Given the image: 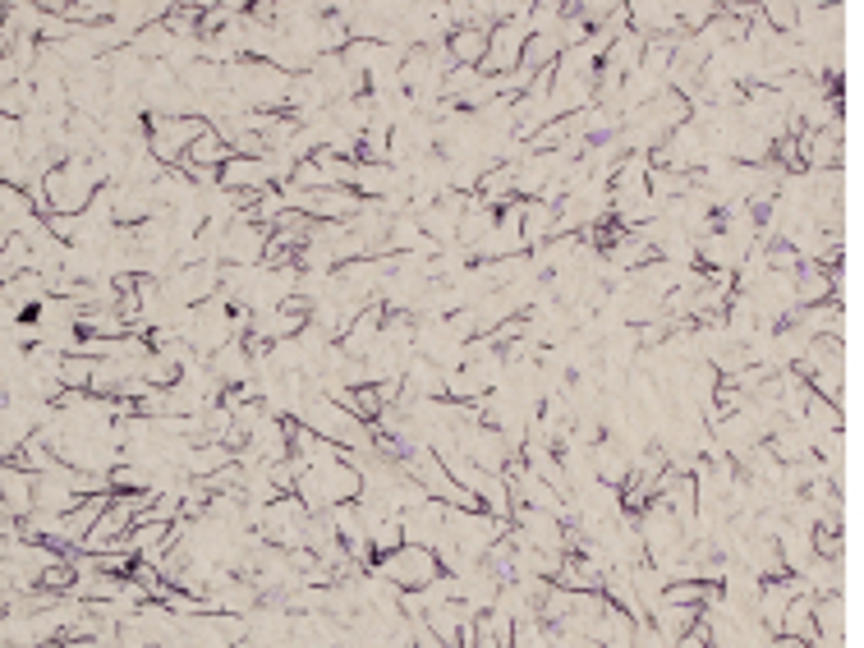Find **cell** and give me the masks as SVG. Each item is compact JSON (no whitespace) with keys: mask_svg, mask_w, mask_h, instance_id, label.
I'll use <instances>...</instances> for the list:
<instances>
[{"mask_svg":"<svg viewBox=\"0 0 864 648\" xmlns=\"http://www.w3.org/2000/svg\"><path fill=\"white\" fill-rule=\"evenodd\" d=\"M768 451L777 455L782 465H796L809 455V437H805V423H777V432L768 437Z\"/></svg>","mask_w":864,"mask_h":648,"instance_id":"17","label":"cell"},{"mask_svg":"<svg viewBox=\"0 0 864 648\" xmlns=\"http://www.w3.org/2000/svg\"><path fill=\"white\" fill-rule=\"evenodd\" d=\"M207 368L216 373V382H221L226 391H235V387H253V354H249V345H245V341H226L221 350H216V354L207 359Z\"/></svg>","mask_w":864,"mask_h":648,"instance_id":"6","label":"cell"},{"mask_svg":"<svg viewBox=\"0 0 864 648\" xmlns=\"http://www.w3.org/2000/svg\"><path fill=\"white\" fill-rule=\"evenodd\" d=\"M773 543H777V557H782V570L786 575H800L805 561H814V543H809L805 530H791V524H782V534Z\"/></svg>","mask_w":864,"mask_h":648,"instance_id":"14","label":"cell"},{"mask_svg":"<svg viewBox=\"0 0 864 648\" xmlns=\"http://www.w3.org/2000/svg\"><path fill=\"white\" fill-rule=\"evenodd\" d=\"M662 603H671V607H700V603H704V584H700V580L667 584V589H662Z\"/></svg>","mask_w":864,"mask_h":648,"instance_id":"21","label":"cell"},{"mask_svg":"<svg viewBox=\"0 0 864 648\" xmlns=\"http://www.w3.org/2000/svg\"><path fill=\"white\" fill-rule=\"evenodd\" d=\"M773 648H809V644H805V639H791V635H777Z\"/></svg>","mask_w":864,"mask_h":648,"instance_id":"25","label":"cell"},{"mask_svg":"<svg viewBox=\"0 0 864 648\" xmlns=\"http://www.w3.org/2000/svg\"><path fill=\"white\" fill-rule=\"evenodd\" d=\"M221 189H230V194H262V189H272L262 157H230L221 166Z\"/></svg>","mask_w":864,"mask_h":648,"instance_id":"9","label":"cell"},{"mask_svg":"<svg viewBox=\"0 0 864 648\" xmlns=\"http://www.w3.org/2000/svg\"><path fill=\"white\" fill-rule=\"evenodd\" d=\"M570 10H575V19H580L584 29L593 33V29H603V23L612 19L616 5H612V0H584V5H570Z\"/></svg>","mask_w":864,"mask_h":648,"instance_id":"23","label":"cell"},{"mask_svg":"<svg viewBox=\"0 0 864 648\" xmlns=\"http://www.w3.org/2000/svg\"><path fill=\"white\" fill-rule=\"evenodd\" d=\"M442 524H446V501L428 497L419 511L400 515V543L405 547H432V543H437V534H442Z\"/></svg>","mask_w":864,"mask_h":648,"instance_id":"5","label":"cell"},{"mask_svg":"<svg viewBox=\"0 0 864 648\" xmlns=\"http://www.w3.org/2000/svg\"><path fill=\"white\" fill-rule=\"evenodd\" d=\"M364 207V198L354 194V189H322V194H314L308 198V221H354V212Z\"/></svg>","mask_w":864,"mask_h":648,"instance_id":"8","label":"cell"},{"mask_svg":"<svg viewBox=\"0 0 864 648\" xmlns=\"http://www.w3.org/2000/svg\"><path fill=\"white\" fill-rule=\"evenodd\" d=\"M492 226H497V212H492V207H484L478 198H469V203H465V212H461V230H455V245L474 253V249H478V239H484Z\"/></svg>","mask_w":864,"mask_h":648,"instance_id":"13","label":"cell"},{"mask_svg":"<svg viewBox=\"0 0 864 648\" xmlns=\"http://www.w3.org/2000/svg\"><path fill=\"white\" fill-rule=\"evenodd\" d=\"M626 19H630V33H639L644 42L648 37H677L681 33L677 5H667V0H630Z\"/></svg>","mask_w":864,"mask_h":648,"instance_id":"4","label":"cell"},{"mask_svg":"<svg viewBox=\"0 0 864 648\" xmlns=\"http://www.w3.org/2000/svg\"><path fill=\"white\" fill-rule=\"evenodd\" d=\"M557 235V212H552L543 198L524 203V216H520V239H524V253H534L538 245Z\"/></svg>","mask_w":864,"mask_h":648,"instance_id":"11","label":"cell"},{"mask_svg":"<svg viewBox=\"0 0 864 648\" xmlns=\"http://www.w3.org/2000/svg\"><path fill=\"white\" fill-rule=\"evenodd\" d=\"M268 226L249 221V216H239V221L226 226V239H221V253H216V262L221 268H258L262 262V249H268Z\"/></svg>","mask_w":864,"mask_h":648,"instance_id":"2","label":"cell"},{"mask_svg":"<svg viewBox=\"0 0 864 648\" xmlns=\"http://www.w3.org/2000/svg\"><path fill=\"white\" fill-rule=\"evenodd\" d=\"M318 474V488H322V497H327V507H336V501H354L359 497V488H364V478H359V469L354 465H331V469H314Z\"/></svg>","mask_w":864,"mask_h":648,"instance_id":"12","label":"cell"},{"mask_svg":"<svg viewBox=\"0 0 864 648\" xmlns=\"http://www.w3.org/2000/svg\"><path fill=\"white\" fill-rule=\"evenodd\" d=\"M723 14V5H713V0H700V5H694V0H681L677 5V19H681V33H700V29H708V23Z\"/></svg>","mask_w":864,"mask_h":648,"instance_id":"19","label":"cell"},{"mask_svg":"<svg viewBox=\"0 0 864 648\" xmlns=\"http://www.w3.org/2000/svg\"><path fill=\"white\" fill-rule=\"evenodd\" d=\"M777 635L805 639V644H814V639H819V635H814V598H809V593H796V598H791V603H786Z\"/></svg>","mask_w":864,"mask_h":648,"instance_id":"15","label":"cell"},{"mask_svg":"<svg viewBox=\"0 0 864 648\" xmlns=\"http://www.w3.org/2000/svg\"><path fill=\"white\" fill-rule=\"evenodd\" d=\"M603 566H598L593 557H584V552H566L561 557V570H557V580L552 584H561V589H570V593H598L603 589Z\"/></svg>","mask_w":864,"mask_h":648,"instance_id":"7","label":"cell"},{"mask_svg":"<svg viewBox=\"0 0 864 648\" xmlns=\"http://www.w3.org/2000/svg\"><path fill=\"white\" fill-rule=\"evenodd\" d=\"M446 56H451L455 65L478 69V65H484V56H488V33H478V29H455V33L446 37Z\"/></svg>","mask_w":864,"mask_h":648,"instance_id":"16","label":"cell"},{"mask_svg":"<svg viewBox=\"0 0 864 648\" xmlns=\"http://www.w3.org/2000/svg\"><path fill=\"white\" fill-rule=\"evenodd\" d=\"M524 37H530L524 23H497V29L488 33V56H484V65H478V75L501 79V75H511V69H520Z\"/></svg>","mask_w":864,"mask_h":648,"instance_id":"3","label":"cell"},{"mask_svg":"<svg viewBox=\"0 0 864 648\" xmlns=\"http://www.w3.org/2000/svg\"><path fill=\"white\" fill-rule=\"evenodd\" d=\"M677 648H708V635H704V626H694L690 635H681V639H677Z\"/></svg>","mask_w":864,"mask_h":648,"instance_id":"24","label":"cell"},{"mask_svg":"<svg viewBox=\"0 0 864 648\" xmlns=\"http://www.w3.org/2000/svg\"><path fill=\"white\" fill-rule=\"evenodd\" d=\"M603 258L612 262V268H621V272H635V268H644V262H653V249H648L635 230H616L612 226V239L603 245Z\"/></svg>","mask_w":864,"mask_h":648,"instance_id":"10","label":"cell"},{"mask_svg":"<svg viewBox=\"0 0 864 648\" xmlns=\"http://www.w3.org/2000/svg\"><path fill=\"white\" fill-rule=\"evenodd\" d=\"M561 56V42L557 37H524V52H520V69H530V75H538V69H552Z\"/></svg>","mask_w":864,"mask_h":648,"instance_id":"18","label":"cell"},{"mask_svg":"<svg viewBox=\"0 0 864 648\" xmlns=\"http://www.w3.org/2000/svg\"><path fill=\"white\" fill-rule=\"evenodd\" d=\"M507 648H547V626L543 621H515Z\"/></svg>","mask_w":864,"mask_h":648,"instance_id":"22","label":"cell"},{"mask_svg":"<svg viewBox=\"0 0 864 648\" xmlns=\"http://www.w3.org/2000/svg\"><path fill=\"white\" fill-rule=\"evenodd\" d=\"M373 570H377L387 584H396L400 593L428 589V584L442 575L437 557H432V547H396V552H387V557H377Z\"/></svg>","mask_w":864,"mask_h":648,"instance_id":"1","label":"cell"},{"mask_svg":"<svg viewBox=\"0 0 864 648\" xmlns=\"http://www.w3.org/2000/svg\"><path fill=\"white\" fill-rule=\"evenodd\" d=\"M368 547H373V561L387 557V552H396V547H405L400 543V520H377L368 530Z\"/></svg>","mask_w":864,"mask_h":648,"instance_id":"20","label":"cell"}]
</instances>
